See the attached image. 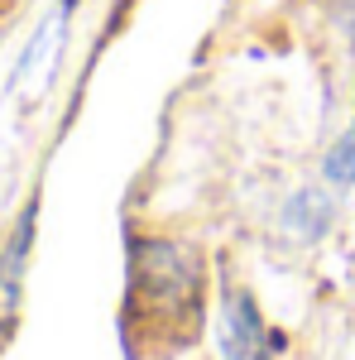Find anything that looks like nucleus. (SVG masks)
Returning a JSON list of instances; mask_svg holds the SVG:
<instances>
[{"label": "nucleus", "instance_id": "20e7f679", "mask_svg": "<svg viewBox=\"0 0 355 360\" xmlns=\"http://www.w3.org/2000/svg\"><path fill=\"white\" fill-rule=\"evenodd\" d=\"M29 221H34V212L20 221L15 240H10V255L0 264V312H10L15 307V293H20V264H25V250H29Z\"/></svg>", "mask_w": 355, "mask_h": 360}, {"label": "nucleus", "instance_id": "7ed1b4c3", "mask_svg": "<svg viewBox=\"0 0 355 360\" xmlns=\"http://www.w3.org/2000/svg\"><path fill=\"white\" fill-rule=\"evenodd\" d=\"M288 226H293L298 236H322V231L331 226L327 193H298V197H293V207H288Z\"/></svg>", "mask_w": 355, "mask_h": 360}, {"label": "nucleus", "instance_id": "f03ea898", "mask_svg": "<svg viewBox=\"0 0 355 360\" xmlns=\"http://www.w3.org/2000/svg\"><path fill=\"white\" fill-rule=\"evenodd\" d=\"M273 341L245 293H231L226 303V360H269Z\"/></svg>", "mask_w": 355, "mask_h": 360}, {"label": "nucleus", "instance_id": "39448f33", "mask_svg": "<svg viewBox=\"0 0 355 360\" xmlns=\"http://www.w3.org/2000/svg\"><path fill=\"white\" fill-rule=\"evenodd\" d=\"M327 178L331 183H355V135H346L327 154Z\"/></svg>", "mask_w": 355, "mask_h": 360}, {"label": "nucleus", "instance_id": "f257e3e1", "mask_svg": "<svg viewBox=\"0 0 355 360\" xmlns=\"http://www.w3.org/2000/svg\"><path fill=\"white\" fill-rule=\"evenodd\" d=\"M197 322H202V259L173 240H135L130 245V298H125L130 356H178Z\"/></svg>", "mask_w": 355, "mask_h": 360}]
</instances>
